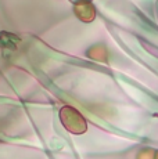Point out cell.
<instances>
[{
	"label": "cell",
	"mask_w": 158,
	"mask_h": 159,
	"mask_svg": "<svg viewBox=\"0 0 158 159\" xmlns=\"http://www.w3.org/2000/svg\"><path fill=\"white\" fill-rule=\"evenodd\" d=\"M74 13L83 22H92L96 18V8L90 0H77L74 4Z\"/></svg>",
	"instance_id": "6da1fadb"
},
{
	"label": "cell",
	"mask_w": 158,
	"mask_h": 159,
	"mask_svg": "<svg viewBox=\"0 0 158 159\" xmlns=\"http://www.w3.org/2000/svg\"><path fill=\"white\" fill-rule=\"evenodd\" d=\"M156 159H158V152H157V154H156Z\"/></svg>",
	"instance_id": "3957f363"
},
{
	"label": "cell",
	"mask_w": 158,
	"mask_h": 159,
	"mask_svg": "<svg viewBox=\"0 0 158 159\" xmlns=\"http://www.w3.org/2000/svg\"><path fill=\"white\" fill-rule=\"evenodd\" d=\"M61 115H63L64 123L71 120V123L67 125V127H68L69 130L77 131V133H81V131L85 130V122L82 120L81 115H79L77 111H74V109H71V108H65Z\"/></svg>",
	"instance_id": "7a4b0ae2"
}]
</instances>
